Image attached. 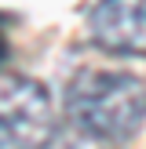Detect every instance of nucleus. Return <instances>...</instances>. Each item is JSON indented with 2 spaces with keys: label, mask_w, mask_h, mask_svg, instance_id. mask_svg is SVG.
<instances>
[{
  "label": "nucleus",
  "mask_w": 146,
  "mask_h": 149,
  "mask_svg": "<svg viewBox=\"0 0 146 149\" xmlns=\"http://www.w3.org/2000/svg\"><path fill=\"white\" fill-rule=\"evenodd\" d=\"M66 113L91 146H124L146 120V84L124 69H80L66 91Z\"/></svg>",
  "instance_id": "f257e3e1"
},
{
  "label": "nucleus",
  "mask_w": 146,
  "mask_h": 149,
  "mask_svg": "<svg viewBox=\"0 0 146 149\" xmlns=\"http://www.w3.org/2000/svg\"><path fill=\"white\" fill-rule=\"evenodd\" d=\"M55 138V109L44 84L29 77H0V149H48Z\"/></svg>",
  "instance_id": "f03ea898"
},
{
  "label": "nucleus",
  "mask_w": 146,
  "mask_h": 149,
  "mask_svg": "<svg viewBox=\"0 0 146 149\" xmlns=\"http://www.w3.org/2000/svg\"><path fill=\"white\" fill-rule=\"evenodd\" d=\"M88 33L110 55L146 58V0H99L88 15Z\"/></svg>",
  "instance_id": "7ed1b4c3"
},
{
  "label": "nucleus",
  "mask_w": 146,
  "mask_h": 149,
  "mask_svg": "<svg viewBox=\"0 0 146 149\" xmlns=\"http://www.w3.org/2000/svg\"><path fill=\"white\" fill-rule=\"evenodd\" d=\"M7 55H11V47H7V40H4V33H0V65L7 62Z\"/></svg>",
  "instance_id": "20e7f679"
}]
</instances>
